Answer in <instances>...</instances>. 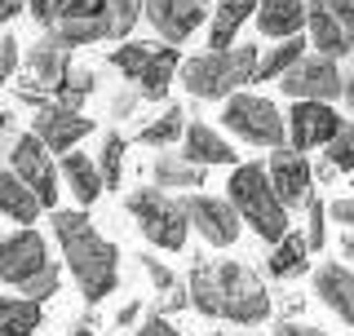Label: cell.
<instances>
[{"instance_id": "6da1fadb", "label": "cell", "mask_w": 354, "mask_h": 336, "mask_svg": "<svg viewBox=\"0 0 354 336\" xmlns=\"http://www.w3.org/2000/svg\"><path fill=\"white\" fill-rule=\"evenodd\" d=\"M53 239L66 256V270L80 283V297L88 306L106 301L120 283V252L84 212H53Z\"/></svg>"}, {"instance_id": "7a4b0ae2", "label": "cell", "mask_w": 354, "mask_h": 336, "mask_svg": "<svg viewBox=\"0 0 354 336\" xmlns=\"http://www.w3.org/2000/svg\"><path fill=\"white\" fill-rule=\"evenodd\" d=\"M0 283H9L14 292L31 301H49L62 283L58 261L44 248V234L22 226L14 234H0Z\"/></svg>"}, {"instance_id": "3957f363", "label": "cell", "mask_w": 354, "mask_h": 336, "mask_svg": "<svg viewBox=\"0 0 354 336\" xmlns=\"http://www.w3.org/2000/svg\"><path fill=\"white\" fill-rule=\"evenodd\" d=\"M257 44H230V49H204L182 62V84L199 102H226L257 75Z\"/></svg>"}, {"instance_id": "277c9868", "label": "cell", "mask_w": 354, "mask_h": 336, "mask_svg": "<svg viewBox=\"0 0 354 336\" xmlns=\"http://www.w3.org/2000/svg\"><path fill=\"white\" fill-rule=\"evenodd\" d=\"M226 199L235 204L239 221L257 234V239L279 243L288 234V204L279 199V190L270 186V173H266L261 164H235L230 168Z\"/></svg>"}, {"instance_id": "5b68a950", "label": "cell", "mask_w": 354, "mask_h": 336, "mask_svg": "<svg viewBox=\"0 0 354 336\" xmlns=\"http://www.w3.org/2000/svg\"><path fill=\"white\" fill-rule=\"evenodd\" d=\"M129 217L138 221L142 239H151L155 248H164V252H182L186 248L191 217H186L182 199H173V190H160V186L133 190L129 195Z\"/></svg>"}, {"instance_id": "8992f818", "label": "cell", "mask_w": 354, "mask_h": 336, "mask_svg": "<svg viewBox=\"0 0 354 336\" xmlns=\"http://www.w3.org/2000/svg\"><path fill=\"white\" fill-rule=\"evenodd\" d=\"M213 274H217V319L243 323V328L270 319V292L257 279V270H248L243 261H213Z\"/></svg>"}, {"instance_id": "52a82bcc", "label": "cell", "mask_w": 354, "mask_h": 336, "mask_svg": "<svg viewBox=\"0 0 354 336\" xmlns=\"http://www.w3.org/2000/svg\"><path fill=\"white\" fill-rule=\"evenodd\" d=\"M221 124H226L235 138H243L248 147H288V120L279 115V106L270 97H257V93H230L226 106H221Z\"/></svg>"}, {"instance_id": "ba28073f", "label": "cell", "mask_w": 354, "mask_h": 336, "mask_svg": "<svg viewBox=\"0 0 354 336\" xmlns=\"http://www.w3.org/2000/svg\"><path fill=\"white\" fill-rule=\"evenodd\" d=\"M22 66H27V80H18V97L44 106V102H53V93H58L62 80L71 75V49L58 44L53 36H44L36 44H27Z\"/></svg>"}, {"instance_id": "9c48e42d", "label": "cell", "mask_w": 354, "mask_h": 336, "mask_svg": "<svg viewBox=\"0 0 354 336\" xmlns=\"http://www.w3.org/2000/svg\"><path fill=\"white\" fill-rule=\"evenodd\" d=\"M274 84H279L292 102H337L341 88H346V71H341L337 58H328V53H306V58L297 66H288Z\"/></svg>"}, {"instance_id": "30bf717a", "label": "cell", "mask_w": 354, "mask_h": 336, "mask_svg": "<svg viewBox=\"0 0 354 336\" xmlns=\"http://www.w3.org/2000/svg\"><path fill=\"white\" fill-rule=\"evenodd\" d=\"M306 31L315 53H354V0H306Z\"/></svg>"}, {"instance_id": "8fae6325", "label": "cell", "mask_w": 354, "mask_h": 336, "mask_svg": "<svg viewBox=\"0 0 354 336\" xmlns=\"http://www.w3.org/2000/svg\"><path fill=\"white\" fill-rule=\"evenodd\" d=\"M9 168L22 177V186H31V195L40 199V208L58 204V164L49 160V147L36 138V133H18L9 142Z\"/></svg>"}, {"instance_id": "7c38bea8", "label": "cell", "mask_w": 354, "mask_h": 336, "mask_svg": "<svg viewBox=\"0 0 354 336\" xmlns=\"http://www.w3.org/2000/svg\"><path fill=\"white\" fill-rule=\"evenodd\" d=\"M66 49H80V44H97L111 40V14L106 0H58V14H53V27L44 31Z\"/></svg>"}, {"instance_id": "4fadbf2b", "label": "cell", "mask_w": 354, "mask_h": 336, "mask_svg": "<svg viewBox=\"0 0 354 336\" xmlns=\"http://www.w3.org/2000/svg\"><path fill=\"white\" fill-rule=\"evenodd\" d=\"M182 204H186V217H191V226L204 234L213 248H230V243L239 239L243 221H239V212H235V204H230V199L204 195V190H191Z\"/></svg>"}, {"instance_id": "5bb4252c", "label": "cell", "mask_w": 354, "mask_h": 336, "mask_svg": "<svg viewBox=\"0 0 354 336\" xmlns=\"http://www.w3.org/2000/svg\"><path fill=\"white\" fill-rule=\"evenodd\" d=\"M97 124H93V115H84L80 106H58V102H44L36 106V115H31V133L44 142L49 151H71V147H80V138H88Z\"/></svg>"}, {"instance_id": "9a60e30c", "label": "cell", "mask_w": 354, "mask_h": 336, "mask_svg": "<svg viewBox=\"0 0 354 336\" xmlns=\"http://www.w3.org/2000/svg\"><path fill=\"white\" fill-rule=\"evenodd\" d=\"M266 173H270V186L279 190V199L288 208H306V199L315 195V168L297 147H274Z\"/></svg>"}, {"instance_id": "2e32d148", "label": "cell", "mask_w": 354, "mask_h": 336, "mask_svg": "<svg viewBox=\"0 0 354 336\" xmlns=\"http://www.w3.org/2000/svg\"><path fill=\"white\" fill-rule=\"evenodd\" d=\"M283 120H288V147H297V151L328 147L332 133L341 129V115L332 102H292V111Z\"/></svg>"}, {"instance_id": "e0dca14e", "label": "cell", "mask_w": 354, "mask_h": 336, "mask_svg": "<svg viewBox=\"0 0 354 336\" xmlns=\"http://www.w3.org/2000/svg\"><path fill=\"white\" fill-rule=\"evenodd\" d=\"M142 18H151V27L160 31L164 44H182L191 40V31L204 22V5L199 0H147Z\"/></svg>"}, {"instance_id": "ac0fdd59", "label": "cell", "mask_w": 354, "mask_h": 336, "mask_svg": "<svg viewBox=\"0 0 354 336\" xmlns=\"http://www.w3.org/2000/svg\"><path fill=\"white\" fill-rule=\"evenodd\" d=\"M182 147H186L182 155H186L191 164H199V168H213V164H230V168H235V164H239V151L230 147V142L221 138L217 129L199 124V120H195V124H186Z\"/></svg>"}, {"instance_id": "d6986e66", "label": "cell", "mask_w": 354, "mask_h": 336, "mask_svg": "<svg viewBox=\"0 0 354 336\" xmlns=\"http://www.w3.org/2000/svg\"><path fill=\"white\" fill-rule=\"evenodd\" d=\"M315 292L341 323H354V274L341 261H328L315 270Z\"/></svg>"}, {"instance_id": "ffe728a7", "label": "cell", "mask_w": 354, "mask_h": 336, "mask_svg": "<svg viewBox=\"0 0 354 336\" xmlns=\"http://www.w3.org/2000/svg\"><path fill=\"white\" fill-rule=\"evenodd\" d=\"M182 71V53H177V44H155L147 66H142V75L133 80V88L142 93V102H160L164 93H169L173 75Z\"/></svg>"}, {"instance_id": "44dd1931", "label": "cell", "mask_w": 354, "mask_h": 336, "mask_svg": "<svg viewBox=\"0 0 354 336\" xmlns=\"http://www.w3.org/2000/svg\"><path fill=\"white\" fill-rule=\"evenodd\" d=\"M257 31L270 40H288L306 31V0H257Z\"/></svg>"}, {"instance_id": "7402d4cb", "label": "cell", "mask_w": 354, "mask_h": 336, "mask_svg": "<svg viewBox=\"0 0 354 336\" xmlns=\"http://www.w3.org/2000/svg\"><path fill=\"white\" fill-rule=\"evenodd\" d=\"M58 173H62L66 190L75 195V204H80V208L97 204V195L106 190L102 173H97V160H88V155H80V151H66V155H62V164H58Z\"/></svg>"}, {"instance_id": "603a6c76", "label": "cell", "mask_w": 354, "mask_h": 336, "mask_svg": "<svg viewBox=\"0 0 354 336\" xmlns=\"http://www.w3.org/2000/svg\"><path fill=\"white\" fill-rule=\"evenodd\" d=\"M151 182L160 190H186V195H191L195 186H204V168L191 164L182 151H160L155 164H151Z\"/></svg>"}, {"instance_id": "cb8c5ba5", "label": "cell", "mask_w": 354, "mask_h": 336, "mask_svg": "<svg viewBox=\"0 0 354 336\" xmlns=\"http://www.w3.org/2000/svg\"><path fill=\"white\" fill-rule=\"evenodd\" d=\"M0 217L22 221V226H31L40 217V199L31 195V186H22L14 168H0Z\"/></svg>"}, {"instance_id": "d4e9b609", "label": "cell", "mask_w": 354, "mask_h": 336, "mask_svg": "<svg viewBox=\"0 0 354 336\" xmlns=\"http://www.w3.org/2000/svg\"><path fill=\"white\" fill-rule=\"evenodd\" d=\"M252 14H257V0H221V9H213V22H208V49H230Z\"/></svg>"}, {"instance_id": "484cf974", "label": "cell", "mask_w": 354, "mask_h": 336, "mask_svg": "<svg viewBox=\"0 0 354 336\" xmlns=\"http://www.w3.org/2000/svg\"><path fill=\"white\" fill-rule=\"evenodd\" d=\"M310 265V243H306V234H292L288 230L279 243H274V252L266 256V270H270L274 279H297Z\"/></svg>"}, {"instance_id": "4316f807", "label": "cell", "mask_w": 354, "mask_h": 336, "mask_svg": "<svg viewBox=\"0 0 354 336\" xmlns=\"http://www.w3.org/2000/svg\"><path fill=\"white\" fill-rule=\"evenodd\" d=\"M40 301L31 297H0V336H31L40 328Z\"/></svg>"}, {"instance_id": "83f0119b", "label": "cell", "mask_w": 354, "mask_h": 336, "mask_svg": "<svg viewBox=\"0 0 354 336\" xmlns=\"http://www.w3.org/2000/svg\"><path fill=\"white\" fill-rule=\"evenodd\" d=\"M306 44H310L306 36H288L279 44H270V49L257 58V75H252V80H279L288 66H297L306 58Z\"/></svg>"}, {"instance_id": "f1b7e54d", "label": "cell", "mask_w": 354, "mask_h": 336, "mask_svg": "<svg viewBox=\"0 0 354 336\" xmlns=\"http://www.w3.org/2000/svg\"><path fill=\"white\" fill-rule=\"evenodd\" d=\"M186 292H191V306L204 319H217V274H213V261H195L191 265Z\"/></svg>"}, {"instance_id": "f546056e", "label": "cell", "mask_w": 354, "mask_h": 336, "mask_svg": "<svg viewBox=\"0 0 354 336\" xmlns=\"http://www.w3.org/2000/svg\"><path fill=\"white\" fill-rule=\"evenodd\" d=\"M182 133H186V111L169 106L164 115H155L151 124L138 133V142L142 147H173V142H182Z\"/></svg>"}, {"instance_id": "4dcf8cb0", "label": "cell", "mask_w": 354, "mask_h": 336, "mask_svg": "<svg viewBox=\"0 0 354 336\" xmlns=\"http://www.w3.org/2000/svg\"><path fill=\"white\" fill-rule=\"evenodd\" d=\"M124 151H129V142L120 138L115 129L102 138V155H97V173H102V182L115 190L120 186V177H124Z\"/></svg>"}, {"instance_id": "1f68e13d", "label": "cell", "mask_w": 354, "mask_h": 336, "mask_svg": "<svg viewBox=\"0 0 354 336\" xmlns=\"http://www.w3.org/2000/svg\"><path fill=\"white\" fill-rule=\"evenodd\" d=\"M324 160L337 168V173H354V120H341V129L332 133Z\"/></svg>"}, {"instance_id": "d6a6232c", "label": "cell", "mask_w": 354, "mask_h": 336, "mask_svg": "<svg viewBox=\"0 0 354 336\" xmlns=\"http://www.w3.org/2000/svg\"><path fill=\"white\" fill-rule=\"evenodd\" d=\"M147 58H151V44H138V40H129V44H120L115 53H111V66H115L120 75L133 84L142 75V66H147Z\"/></svg>"}, {"instance_id": "836d02e7", "label": "cell", "mask_w": 354, "mask_h": 336, "mask_svg": "<svg viewBox=\"0 0 354 336\" xmlns=\"http://www.w3.org/2000/svg\"><path fill=\"white\" fill-rule=\"evenodd\" d=\"M142 5H147V0H106V14H111V40L129 36V31L138 27Z\"/></svg>"}, {"instance_id": "e575fe53", "label": "cell", "mask_w": 354, "mask_h": 336, "mask_svg": "<svg viewBox=\"0 0 354 336\" xmlns=\"http://www.w3.org/2000/svg\"><path fill=\"white\" fill-rule=\"evenodd\" d=\"M306 243H310V252H319L328 243V204L315 195L306 199Z\"/></svg>"}, {"instance_id": "d590c367", "label": "cell", "mask_w": 354, "mask_h": 336, "mask_svg": "<svg viewBox=\"0 0 354 336\" xmlns=\"http://www.w3.org/2000/svg\"><path fill=\"white\" fill-rule=\"evenodd\" d=\"M191 306V292H186V283H173V288H164L160 297H155V315H177V310H186Z\"/></svg>"}, {"instance_id": "8d00e7d4", "label": "cell", "mask_w": 354, "mask_h": 336, "mask_svg": "<svg viewBox=\"0 0 354 336\" xmlns=\"http://www.w3.org/2000/svg\"><path fill=\"white\" fill-rule=\"evenodd\" d=\"M142 274H147L151 283H155V292H164V288H173V283H177V274L160 261V256H142Z\"/></svg>"}, {"instance_id": "74e56055", "label": "cell", "mask_w": 354, "mask_h": 336, "mask_svg": "<svg viewBox=\"0 0 354 336\" xmlns=\"http://www.w3.org/2000/svg\"><path fill=\"white\" fill-rule=\"evenodd\" d=\"M14 71H18V40L14 36H0V88L14 80Z\"/></svg>"}, {"instance_id": "f35d334b", "label": "cell", "mask_w": 354, "mask_h": 336, "mask_svg": "<svg viewBox=\"0 0 354 336\" xmlns=\"http://www.w3.org/2000/svg\"><path fill=\"white\" fill-rule=\"evenodd\" d=\"M138 102H142V93H138V88H120V93L115 97H111V115H115V120H124V115H133V111H138Z\"/></svg>"}, {"instance_id": "ab89813d", "label": "cell", "mask_w": 354, "mask_h": 336, "mask_svg": "<svg viewBox=\"0 0 354 336\" xmlns=\"http://www.w3.org/2000/svg\"><path fill=\"white\" fill-rule=\"evenodd\" d=\"M328 221H341L346 230H354V195H341L328 204Z\"/></svg>"}, {"instance_id": "60d3db41", "label": "cell", "mask_w": 354, "mask_h": 336, "mask_svg": "<svg viewBox=\"0 0 354 336\" xmlns=\"http://www.w3.org/2000/svg\"><path fill=\"white\" fill-rule=\"evenodd\" d=\"M22 5H27V14L36 18L44 31L53 27V14H58V0H22Z\"/></svg>"}, {"instance_id": "b9f144b4", "label": "cell", "mask_w": 354, "mask_h": 336, "mask_svg": "<svg viewBox=\"0 0 354 336\" xmlns=\"http://www.w3.org/2000/svg\"><path fill=\"white\" fill-rule=\"evenodd\" d=\"M133 336H182V332H177V328H173V323L164 319V315H151V319L142 323V328L133 332Z\"/></svg>"}, {"instance_id": "7bdbcfd3", "label": "cell", "mask_w": 354, "mask_h": 336, "mask_svg": "<svg viewBox=\"0 0 354 336\" xmlns=\"http://www.w3.org/2000/svg\"><path fill=\"white\" fill-rule=\"evenodd\" d=\"M274 336H332V332L310 328V323H279V328H274Z\"/></svg>"}, {"instance_id": "ee69618b", "label": "cell", "mask_w": 354, "mask_h": 336, "mask_svg": "<svg viewBox=\"0 0 354 336\" xmlns=\"http://www.w3.org/2000/svg\"><path fill=\"white\" fill-rule=\"evenodd\" d=\"M138 319H142V301H129V306H120V315H115L120 328H129V323H138Z\"/></svg>"}, {"instance_id": "f6af8a7d", "label": "cell", "mask_w": 354, "mask_h": 336, "mask_svg": "<svg viewBox=\"0 0 354 336\" xmlns=\"http://www.w3.org/2000/svg\"><path fill=\"white\" fill-rule=\"evenodd\" d=\"M22 9H27L22 0H0V22H14V18L22 14Z\"/></svg>"}, {"instance_id": "bcb514c9", "label": "cell", "mask_w": 354, "mask_h": 336, "mask_svg": "<svg viewBox=\"0 0 354 336\" xmlns=\"http://www.w3.org/2000/svg\"><path fill=\"white\" fill-rule=\"evenodd\" d=\"M341 102L354 111V53H350V71H346V88H341Z\"/></svg>"}, {"instance_id": "7dc6e473", "label": "cell", "mask_w": 354, "mask_h": 336, "mask_svg": "<svg viewBox=\"0 0 354 336\" xmlns=\"http://www.w3.org/2000/svg\"><path fill=\"white\" fill-rule=\"evenodd\" d=\"M315 177H319V182H332V177H337V168H332V164L324 160V164H319V168H315Z\"/></svg>"}, {"instance_id": "c3c4849f", "label": "cell", "mask_w": 354, "mask_h": 336, "mask_svg": "<svg viewBox=\"0 0 354 336\" xmlns=\"http://www.w3.org/2000/svg\"><path fill=\"white\" fill-rule=\"evenodd\" d=\"M341 252H346V256H350V261H354V230L346 234V239H341Z\"/></svg>"}, {"instance_id": "681fc988", "label": "cell", "mask_w": 354, "mask_h": 336, "mask_svg": "<svg viewBox=\"0 0 354 336\" xmlns=\"http://www.w3.org/2000/svg\"><path fill=\"white\" fill-rule=\"evenodd\" d=\"M5 133H9V115L0 111V151H5Z\"/></svg>"}, {"instance_id": "f907efd6", "label": "cell", "mask_w": 354, "mask_h": 336, "mask_svg": "<svg viewBox=\"0 0 354 336\" xmlns=\"http://www.w3.org/2000/svg\"><path fill=\"white\" fill-rule=\"evenodd\" d=\"M66 336H97V332L88 328V323H80V328H71V332H66Z\"/></svg>"}, {"instance_id": "816d5d0a", "label": "cell", "mask_w": 354, "mask_h": 336, "mask_svg": "<svg viewBox=\"0 0 354 336\" xmlns=\"http://www.w3.org/2000/svg\"><path fill=\"white\" fill-rule=\"evenodd\" d=\"M217 336H257V332H217Z\"/></svg>"}, {"instance_id": "f5cc1de1", "label": "cell", "mask_w": 354, "mask_h": 336, "mask_svg": "<svg viewBox=\"0 0 354 336\" xmlns=\"http://www.w3.org/2000/svg\"><path fill=\"white\" fill-rule=\"evenodd\" d=\"M199 5H213V0H199Z\"/></svg>"}]
</instances>
